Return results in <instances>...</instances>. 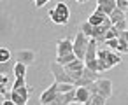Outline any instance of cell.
I'll list each match as a JSON object with an SVG mask.
<instances>
[{
    "label": "cell",
    "instance_id": "19",
    "mask_svg": "<svg viewBox=\"0 0 128 105\" xmlns=\"http://www.w3.org/2000/svg\"><path fill=\"white\" fill-rule=\"evenodd\" d=\"M119 35H121V33L112 26V28L107 30V33H105V37H104V42H105V40H112V39H119Z\"/></svg>",
    "mask_w": 128,
    "mask_h": 105
},
{
    "label": "cell",
    "instance_id": "6",
    "mask_svg": "<svg viewBox=\"0 0 128 105\" xmlns=\"http://www.w3.org/2000/svg\"><path fill=\"white\" fill-rule=\"evenodd\" d=\"M98 79H100V74H98V72H93V70H90V68L84 67L82 77H81L79 81H76L74 86H76V88H88L91 82H96Z\"/></svg>",
    "mask_w": 128,
    "mask_h": 105
},
{
    "label": "cell",
    "instance_id": "33",
    "mask_svg": "<svg viewBox=\"0 0 128 105\" xmlns=\"http://www.w3.org/2000/svg\"><path fill=\"white\" fill-rule=\"evenodd\" d=\"M4 100H6V96H4V95H0V102H4Z\"/></svg>",
    "mask_w": 128,
    "mask_h": 105
},
{
    "label": "cell",
    "instance_id": "1",
    "mask_svg": "<svg viewBox=\"0 0 128 105\" xmlns=\"http://www.w3.org/2000/svg\"><path fill=\"white\" fill-rule=\"evenodd\" d=\"M119 63H121V56L119 54H116L114 51H109V49H98V53H96L98 72L109 70V68H112L114 65H119Z\"/></svg>",
    "mask_w": 128,
    "mask_h": 105
},
{
    "label": "cell",
    "instance_id": "28",
    "mask_svg": "<svg viewBox=\"0 0 128 105\" xmlns=\"http://www.w3.org/2000/svg\"><path fill=\"white\" fill-rule=\"evenodd\" d=\"M104 44H105V46H109V47H110V49H114V51L118 49V39H112V40H105Z\"/></svg>",
    "mask_w": 128,
    "mask_h": 105
},
{
    "label": "cell",
    "instance_id": "26",
    "mask_svg": "<svg viewBox=\"0 0 128 105\" xmlns=\"http://www.w3.org/2000/svg\"><path fill=\"white\" fill-rule=\"evenodd\" d=\"M7 84H9V75L0 74V89H6V88H7Z\"/></svg>",
    "mask_w": 128,
    "mask_h": 105
},
{
    "label": "cell",
    "instance_id": "9",
    "mask_svg": "<svg viewBox=\"0 0 128 105\" xmlns=\"http://www.w3.org/2000/svg\"><path fill=\"white\" fill-rule=\"evenodd\" d=\"M72 44H74V42H72L70 39H63V40H60L58 46H56V58H62V56H67V54L74 53Z\"/></svg>",
    "mask_w": 128,
    "mask_h": 105
},
{
    "label": "cell",
    "instance_id": "7",
    "mask_svg": "<svg viewBox=\"0 0 128 105\" xmlns=\"http://www.w3.org/2000/svg\"><path fill=\"white\" fill-rule=\"evenodd\" d=\"M65 68V72L72 77V81L76 82V81H79L81 77H82V70H84V61L82 60H76V61H72V63H68L67 67H63Z\"/></svg>",
    "mask_w": 128,
    "mask_h": 105
},
{
    "label": "cell",
    "instance_id": "23",
    "mask_svg": "<svg viewBox=\"0 0 128 105\" xmlns=\"http://www.w3.org/2000/svg\"><path fill=\"white\" fill-rule=\"evenodd\" d=\"M74 89H76L74 84H58V93H68V91H74Z\"/></svg>",
    "mask_w": 128,
    "mask_h": 105
},
{
    "label": "cell",
    "instance_id": "8",
    "mask_svg": "<svg viewBox=\"0 0 128 105\" xmlns=\"http://www.w3.org/2000/svg\"><path fill=\"white\" fill-rule=\"evenodd\" d=\"M56 96H58V84L53 82V84L40 95V103H42V105H51V103L56 100Z\"/></svg>",
    "mask_w": 128,
    "mask_h": 105
},
{
    "label": "cell",
    "instance_id": "32",
    "mask_svg": "<svg viewBox=\"0 0 128 105\" xmlns=\"http://www.w3.org/2000/svg\"><path fill=\"white\" fill-rule=\"evenodd\" d=\"M2 105H14V102H12V100H11V98H6V100H4V103H2Z\"/></svg>",
    "mask_w": 128,
    "mask_h": 105
},
{
    "label": "cell",
    "instance_id": "18",
    "mask_svg": "<svg viewBox=\"0 0 128 105\" xmlns=\"http://www.w3.org/2000/svg\"><path fill=\"white\" fill-rule=\"evenodd\" d=\"M25 74H26V65L16 63L14 65V77L16 79H25Z\"/></svg>",
    "mask_w": 128,
    "mask_h": 105
},
{
    "label": "cell",
    "instance_id": "21",
    "mask_svg": "<svg viewBox=\"0 0 128 105\" xmlns=\"http://www.w3.org/2000/svg\"><path fill=\"white\" fill-rule=\"evenodd\" d=\"M9 98L14 102V105H26V100H23L16 91H11V95H9Z\"/></svg>",
    "mask_w": 128,
    "mask_h": 105
},
{
    "label": "cell",
    "instance_id": "30",
    "mask_svg": "<svg viewBox=\"0 0 128 105\" xmlns=\"http://www.w3.org/2000/svg\"><path fill=\"white\" fill-rule=\"evenodd\" d=\"M48 2H46V0H35V7H44Z\"/></svg>",
    "mask_w": 128,
    "mask_h": 105
},
{
    "label": "cell",
    "instance_id": "2",
    "mask_svg": "<svg viewBox=\"0 0 128 105\" xmlns=\"http://www.w3.org/2000/svg\"><path fill=\"white\" fill-rule=\"evenodd\" d=\"M49 18L54 25H67L68 23V18H70V11H68V5L65 2H58L51 11H49Z\"/></svg>",
    "mask_w": 128,
    "mask_h": 105
},
{
    "label": "cell",
    "instance_id": "3",
    "mask_svg": "<svg viewBox=\"0 0 128 105\" xmlns=\"http://www.w3.org/2000/svg\"><path fill=\"white\" fill-rule=\"evenodd\" d=\"M88 89H90L91 95H100L102 98L107 100L112 95V82L109 79H98L96 82H91L88 86Z\"/></svg>",
    "mask_w": 128,
    "mask_h": 105
},
{
    "label": "cell",
    "instance_id": "22",
    "mask_svg": "<svg viewBox=\"0 0 128 105\" xmlns=\"http://www.w3.org/2000/svg\"><path fill=\"white\" fill-rule=\"evenodd\" d=\"M88 105H105V98H102L100 95H91Z\"/></svg>",
    "mask_w": 128,
    "mask_h": 105
},
{
    "label": "cell",
    "instance_id": "16",
    "mask_svg": "<svg viewBox=\"0 0 128 105\" xmlns=\"http://www.w3.org/2000/svg\"><path fill=\"white\" fill-rule=\"evenodd\" d=\"M32 89H34V88L26 84V86H21V88H14L12 91H16V93H18V95H20V96H21L23 100H26V102H28V96H30Z\"/></svg>",
    "mask_w": 128,
    "mask_h": 105
},
{
    "label": "cell",
    "instance_id": "17",
    "mask_svg": "<svg viewBox=\"0 0 128 105\" xmlns=\"http://www.w3.org/2000/svg\"><path fill=\"white\" fill-rule=\"evenodd\" d=\"M77 58H76V54L74 53H70V54H67V56H62V58H56V63L58 65H62V67H67L68 63H72V61H76Z\"/></svg>",
    "mask_w": 128,
    "mask_h": 105
},
{
    "label": "cell",
    "instance_id": "24",
    "mask_svg": "<svg viewBox=\"0 0 128 105\" xmlns=\"http://www.w3.org/2000/svg\"><path fill=\"white\" fill-rule=\"evenodd\" d=\"M116 51H119V53H128V44H126L121 37L118 39V49H116Z\"/></svg>",
    "mask_w": 128,
    "mask_h": 105
},
{
    "label": "cell",
    "instance_id": "27",
    "mask_svg": "<svg viewBox=\"0 0 128 105\" xmlns=\"http://www.w3.org/2000/svg\"><path fill=\"white\" fill-rule=\"evenodd\" d=\"M114 28H116L119 33L126 32V30H128V28H126V19H124V21H119V23H116V25H114Z\"/></svg>",
    "mask_w": 128,
    "mask_h": 105
},
{
    "label": "cell",
    "instance_id": "12",
    "mask_svg": "<svg viewBox=\"0 0 128 105\" xmlns=\"http://www.w3.org/2000/svg\"><path fill=\"white\" fill-rule=\"evenodd\" d=\"M96 9H100L109 18L110 12L116 9V0H98V2H96Z\"/></svg>",
    "mask_w": 128,
    "mask_h": 105
},
{
    "label": "cell",
    "instance_id": "14",
    "mask_svg": "<svg viewBox=\"0 0 128 105\" xmlns=\"http://www.w3.org/2000/svg\"><path fill=\"white\" fill-rule=\"evenodd\" d=\"M74 96H76V89L74 91H68V93H58L56 100L51 105H68V103L74 102Z\"/></svg>",
    "mask_w": 128,
    "mask_h": 105
},
{
    "label": "cell",
    "instance_id": "15",
    "mask_svg": "<svg viewBox=\"0 0 128 105\" xmlns=\"http://www.w3.org/2000/svg\"><path fill=\"white\" fill-rule=\"evenodd\" d=\"M109 19H110V23H112V26L116 25V23H119V21H124L126 18H124V12L123 11H119L118 7L110 12V16H109Z\"/></svg>",
    "mask_w": 128,
    "mask_h": 105
},
{
    "label": "cell",
    "instance_id": "11",
    "mask_svg": "<svg viewBox=\"0 0 128 105\" xmlns=\"http://www.w3.org/2000/svg\"><path fill=\"white\" fill-rule=\"evenodd\" d=\"M14 60H16V63H23V65H32L34 63V60H35V53L34 51H28V49H25V51H18L16 53V56H14Z\"/></svg>",
    "mask_w": 128,
    "mask_h": 105
},
{
    "label": "cell",
    "instance_id": "29",
    "mask_svg": "<svg viewBox=\"0 0 128 105\" xmlns=\"http://www.w3.org/2000/svg\"><path fill=\"white\" fill-rule=\"evenodd\" d=\"M21 86H26V79H14L12 89H14V88H21Z\"/></svg>",
    "mask_w": 128,
    "mask_h": 105
},
{
    "label": "cell",
    "instance_id": "20",
    "mask_svg": "<svg viewBox=\"0 0 128 105\" xmlns=\"http://www.w3.org/2000/svg\"><path fill=\"white\" fill-rule=\"evenodd\" d=\"M11 60V51L7 47H0V63H7Z\"/></svg>",
    "mask_w": 128,
    "mask_h": 105
},
{
    "label": "cell",
    "instance_id": "4",
    "mask_svg": "<svg viewBox=\"0 0 128 105\" xmlns=\"http://www.w3.org/2000/svg\"><path fill=\"white\" fill-rule=\"evenodd\" d=\"M88 44H90V39H88L82 32H77L76 40H74V44H72V47H74V54H76V58H77V60H82V61H84Z\"/></svg>",
    "mask_w": 128,
    "mask_h": 105
},
{
    "label": "cell",
    "instance_id": "10",
    "mask_svg": "<svg viewBox=\"0 0 128 105\" xmlns=\"http://www.w3.org/2000/svg\"><path fill=\"white\" fill-rule=\"evenodd\" d=\"M91 98V93L88 88H76V96H74V103L77 105H88Z\"/></svg>",
    "mask_w": 128,
    "mask_h": 105
},
{
    "label": "cell",
    "instance_id": "13",
    "mask_svg": "<svg viewBox=\"0 0 128 105\" xmlns=\"http://www.w3.org/2000/svg\"><path fill=\"white\" fill-rule=\"evenodd\" d=\"M107 19H109V18H107L100 9H95V12L88 18V23H90L91 26H100V25H104Z\"/></svg>",
    "mask_w": 128,
    "mask_h": 105
},
{
    "label": "cell",
    "instance_id": "31",
    "mask_svg": "<svg viewBox=\"0 0 128 105\" xmlns=\"http://www.w3.org/2000/svg\"><path fill=\"white\" fill-rule=\"evenodd\" d=\"M119 37H121V39H123V40H124V42L128 44V30H126V32H123V33H121Z\"/></svg>",
    "mask_w": 128,
    "mask_h": 105
},
{
    "label": "cell",
    "instance_id": "25",
    "mask_svg": "<svg viewBox=\"0 0 128 105\" xmlns=\"http://www.w3.org/2000/svg\"><path fill=\"white\" fill-rule=\"evenodd\" d=\"M116 7H118L119 11L126 12V11H128V0H116Z\"/></svg>",
    "mask_w": 128,
    "mask_h": 105
},
{
    "label": "cell",
    "instance_id": "5",
    "mask_svg": "<svg viewBox=\"0 0 128 105\" xmlns=\"http://www.w3.org/2000/svg\"><path fill=\"white\" fill-rule=\"evenodd\" d=\"M51 72H53L54 82H58V84H74L72 77H70V75L65 72V68H63L62 65H58L56 61L51 65Z\"/></svg>",
    "mask_w": 128,
    "mask_h": 105
}]
</instances>
